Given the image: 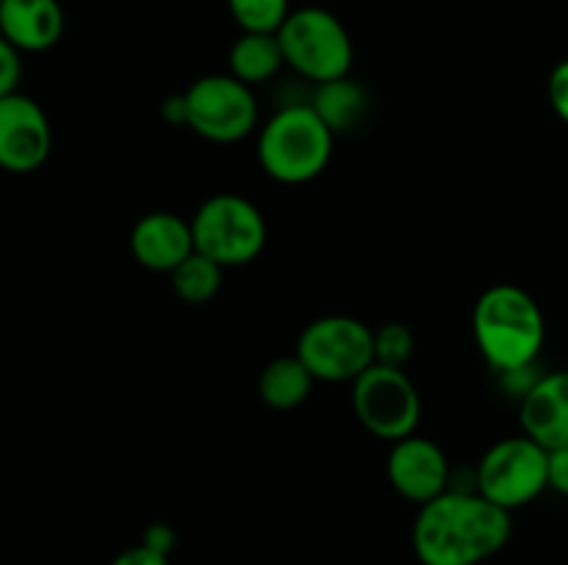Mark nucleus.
Segmentation results:
<instances>
[{
    "label": "nucleus",
    "mask_w": 568,
    "mask_h": 565,
    "mask_svg": "<svg viewBox=\"0 0 568 565\" xmlns=\"http://www.w3.org/2000/svg\"><path fill=\"white\" fill-rule=\"evenodd\" d=\"M508 510L477 491H447L422 504L414 552L422 565H480L510 541Z\"/></svg>",
    "instance_id": "nucleus-1"
},
{
    "label": "nucleus",
    "mask_w": 568,
    "mask_h": 565,
    "mask_svg": "<svg viewBox=\"0 0 568 565\" xmlns=\"http://www.w3.org/2000/svg\"><path fill=\"white\" fill-rule=\"evenodd\" d=\"M471 327L483 358L503 374L530 369L547 338L538 302L510 282L491 286L477 299Z\"/></svg>",
    "instance_id": "nucleus-2"
},
{
    "label": "nucleus",
    "mask_w": 568,
    "mask_h": 565,
    "mask_svg": "<svg viewBox=\"0 0 568 565\" xmlns=\"http://www.w3.org/2000/svg\"><path fill=\"white\" fill-rule=\"evenodd\" d=\"M333 155V131L314 105H288L264 125L258 161L281 183H308L325 172Z\"/></svg>",
    "instance_id": "nucleus-3"
},
{
    "label": "nucleus",
    "mask_w": 568,
    "mask_h": 565,
    "mask_svg": "<svg viewBox=\"0 0 568 565\" xmlns=\"http://www.w3.org/2000/svg\"><path fill=\"white\" fill-rule=\"evenodd\" d=\"M283 59L292 70L314 83L347 78L353 66V39L336 14L320 6L297 9L277 31Z\"/></svg>",
    "instance_id": "nucleus-4"
},
{
    "label": "nucleus",
    "mask_w": 568,
    "mask_h": 565,
    "mask_svg": "<svg viewBox=\"0 0 568 565\" xmlns=\"http://www.w3.org/2000/svg\"><path fill=\"white\" fill-rule=\"evenodd\" d=\"M194 249L225 266L250 264L266 244V222L250 199L239 194H214L192 219Z\"/></svg>",
    "instance_id": "nucleus-5"
},
{
    "label": "nucleus",
    "mask_w": 568,
    "mask_h": 565,
    "mask_svg": "<svg viewBox=\"0 0 568 565\" xmlns=\"http://www.w3.org/2000/svg\"><path fill=\"white\" fill-rule=\"evenodd\" d=\"M297 358L314 380L355 382L375 366V332L353 316H322L300 336Z\"/></svg>",
    "instance_id": "nucleus-6"
},
{
    "label": "nucleus",
    "mask_w": 568,
    "mask_h": 565,
    "mask_svg": "<svg viewBox=\"0 0 568 565\" xmlns=\"http://www.w3.org/2000/svg\"><path fill=\"white\" fill-rule=\"evenodd\" d=\"M547 460L549 449L532 438H505L483 454L475 476L477 493L508 513L525 507L549 487Z\"/></svg>",
    "instance_id": "nucleus-7"
},
{
    "label": "nucleus",
    "mask_w": 568,
    "mask_h": 565,
    "mask_svg": "<svg viewBox=\"0 0 568 565\" xmlns=\"http://www.w3.org/2000/svg\"><path fill=\"white\" fill-rule=\"evenodd\" d=\"M353 408L372 435L394 443L414 435L422 419V399L410 377L381 363L353 382Z\"/></svg>",
    "instance_id": "nucleus-8"
},
{
    "label": "nucleus",
    "mask_w": 568,
    "mask_h": 565,
    "mask_svg": "<svg viewBox=\"0 0 568 565\" xmlns=\"http://www.w3.org/2000/svg\"><path fill=\"white\" fill-rule=\"evenodd\" d=\"M183 116L197 136L231 144L247 136L258 122V105L247 83L233 75H205L186 89Z\"/></svg>",
    "instance_id": "nucleus-9"
},
{
    "label": "nucleus",
    "mask_w": 568,
    "mask_h": 565,
    "mask_svg": "<svg viewBox=\"0 0 568 565\" xmlns=\"http://www.w3.org/2000/svg\"><path fill=\"white\" fill-rule=\"evenodd\" d=\"M53 131L42 105L28 94L0 97V170L28 175L48 161Z\"/></svg>",
    "instance_id": "nucleus-10"
},
{
    "label": "nucleus",
    "mask_w": 568,
    "mask_h": 565,
    "mask_svg": "<svg viewBox=\"0 0 568 565\" xmlns=\"http://www.w3.org/2000/svg\"><path fill=\"white\" fill-rule=\"evenodd\" d=\"M388 482L416 504H427L449 491V463L442 446L427 438H403L388 454Z\"/></svg>",
    "instance_id": "nucleus-11"
},
{
    "label": "nucleus",
    "mask_w": 568,
    "mask_h": 565,
    "mask_svg": "<svg viewBox=\"0 0 568 565\" xmlns=\"http://www.w3.org/2000/svg\"><path fill=\"white\" fill-rule=\"evenodd\" d=\"M521 430L544 449L568 446V369L538 377L521 393Z\"/></svg>",
    "instance_id": "nucleus-12"
},
{
    "label": "nucleus",
    "mask_w": 568,
    "mask_h": 565,
    "mask_svg": "<svg viewBox=\"0 0 568 565\" xmlns=\"http://www.w3.org/2000/svg\"><path fill=\"white\" fill-rule=\"evenodd\" d=\"M131 253L144 269L172 275L194 253L192 222H183L181 216L166 214V210L142 216L133 225Z\"/></svg>",
    "instance_id": "nucleus-13"
},
{
    "label": "nucleus",
    "mask_w": 568,
    "mask_h": 565,
    "mask_svg": "<svg viewBox=\"0 0 568 565\" xmlns=\"http://www.w3.org/2000/svg\"><path fill=\"white\" fill-rule=\"evenodd\" d=\"M64 33L59 0H0V37L20 53H44Z\"/></svg>",
    "instance_id": "nucleus-14"
},
{
    "label": "nucleus",
    "mask_w": 568,
    "mask_h": 565,
    "mask_svg": "<svg viewBox=\"0 0 568 565\" xmlns=\"http://www.w3.org/2000/svg\"><path fill=\"white\" fill-rule=\"evenodd\" d=\"M227 61H231V75L247 86L270 81L286 64L277 33H242Z\"/></svg>",
    "instance_id": "nucleus-15"
},
{
    "label": "nucleus",
    "mask_w": 568,
    "mask_h": 565,
    "mask_svg": "<svg viewBox=\"0 0 568 565\" xmlns=\"http://www.w3.org/2000/svg\"><path fill=\"white\" fill-rule=\"evenodd\" d=\"M311 388H314V374L297 355L272 360L258 380L261 399L275 410H292L303 404L308 399Z\"/></svg>",
    "instance_id": "nucleus-16"
},
{
    "label": "nucleus",
    "mask_w": 568,
    "mask_h": 565,
    "mask_svg": "<svg viewBox=\"0 0 568 565\" xmlns=\"http://www.w3.org/2000/svg\"><path fill=\"white\" fill-rule=\"evenodd\" d=\"M314 111L325 120V125L336 131L358 125V120L366 111V92L358 83L338 78V81L320 83L314 97Z\"/></svg>",
    "instance_id": "nucleus-17"
},
{
    "label": "nucleus",
    "mask_w": 568,
    "mask_h": 565,
    "mask_svg": "<svg viewBox=\"0 0 568 565\" xmlns=\"http://www.w3.org/2000/svg\"><path fill=\"white\" fill-rule=\"evenodd\" d=\"M222 286V266L205 258L194 249L175 271H172V288L178 297L189 305H203L216 297Z\"/></svg>",
    "instance_id": "nucleus-18"
},
{
    "label": "nucleus",
    "mask_w": 568,
    "mask_h": 565,
    "mask_svg": "<svg viewBox=\"0 0 568 565\" xmlns=\"http://www.w3.org/2000/svg\"><path fill=\"white\" fill-rule=\"evenodd\" d=\"M244 33H277L292 14L288 0H227Z\"/></svg>",
    "instance_id": "nucleus-19"
},
{
    "label": "nucleus",
    "mask_w": 568,
    "mask_h": 565,
    "mask_svg": "<svg viewBox=\"0 0 568 565\" xmlns=\"http://www.w3.org/2000/svg\"><path fill=\"white\" fill-rule=\"evenodd\" d=\"M410 355H414V332L405 325L392 321L375 332V363L403 369Z\"/></svg>",
    "instance_id": "nucleus-20"
},
{
    "label": "nucleus",
    "mask_w": 568,
    "mask_h": 565,
    "mask_svg": "<svg viewBox=\"0 0 568 565\" xmlns=\"http://www.w3.org/2000/svg\"><path fill=\"white\" fill-rule=\"evenodd\" d=\"M20 78H22L20 50H17L9 39L0 37V97L14 94L17 86H20Z\"/></svg>",
    "instance_id": "nucleus-21"
},
{
    "label": "nucleus",
    "mask_w": 568,
    "mask_h": 565,
    "mask_svg": "<svg viewBox=\"0 0 568 565\" xmlns=\"http://www.w3.org/2000/svg\"><path fill=\"white\" fill-rule=\"evenodd\" d=\"M549 100H552L555 114L568 125V59L560 61L549 75Z\"/></svg>",
    "instance_id": "nucleus-22"
},
{
    "label": "nucleus",
    "mask_w": 568,
    "mask_h": 565,
    "mask_svg": "<svg viewBox=\"0 0 568 565\" xmlns=\"http://www.w3.org/2000/svg\"><path fill=\"white\" fill-rule=\"evenodd\" d=\"M547 480H549V487H552V491L568 496V446L549 449Z\"/></svg>",
    "instance_id": "nucleus-23"
},
{
    "label": "nucleus",
    "mask_w": 568,
    "mask_h": 565,
    "mask_svg": "<svg viewBox=\"0 0 568 565\" xmlns=\"http://www.w3.org/2000/svg\"><path fill=\"white\" fill-rule=\"evenodd\" d=\"M170 554L159 552V548L148 546V543H139V546L125 548L122 554H116L111 565H170Z\"/></svg>",
    "instance_id": "nucleus-24"
},
{
    "label": "nucleus",
    "mask_w": 568,
    "mask_h": 565,
    "mask_svg": "<svg viewBox=\"0 0 568 565\" xmlns=\"http://www.w3.org/2000/svg\"><path fill=\"white\" fill-rule=\"evenodd\" d=\"M142 543H148V546H153V548H159V552L170 554V548L175 546V535H172L170 526L155 524V526H150L148 535H144Z\"/></svg>",
    "instance_id": "nucleus-25"
}]
</instances>
